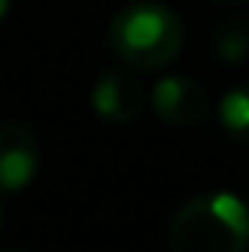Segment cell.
<instances>
[{
  "mask_svg": "<svg viewBox=\"0 0 249 252\" xmlns=\"http://www.w3.org/2000/svg\"><path fill=\"white\" fill-rule=\"evenodd\" d=\"M173 252H249V208L230 191L195 195L169 220Z\"/></svg>",
  "mask_w": 249,
  "mask_h": 252,
  "instance_id": "cell-1",
  "label": "cell"
},
{
  "mask_svg": "<svg viewBox=\"0 0 249 252\" xmlns=\"http://www.w3.org/2000/svg\"><path fill=\"white\" fill-rule=\"evenodd\" d=\"M182 19L154 0L128 3L109 19V48L134 70H160L182 51Z\"/></svg>",
  "mask_w": 249,
  "mask_h": 252,
  "instance_id": "cell-2",
  "label": "cell"
},
{
  "mask_svg": "<svg viewBox=\"0 0 249 252\" xmlns=\"http://www.w3.org/2000/svg\"><path fill=\"white\" fill-rule=\"evenodd\" d=\"M42 166V147L29 125L0 122V191H19Z\"/></svg>",
  "mask_w": 249,
  "mask_h": 252,
  "instance_id": "cell-3",
  "label": "cell"
},
{
  "mask_svg": "<svg viewBox=\"0 0 249 252\" xmlns=\"http://www.w3.org/2000/svg\"><path fill=\"white\" fill-rule=\"evenodd\" d=\"M150 105L166 125H198L208 115V90L192 77H163L150 93Z\"/></svg>",
  "mask_w": 249,
  "mask_h": 252,
  "instance_id": "cell-4",
  "label": "cell"
},
{
  "mask_svg": "<svg viewBox=\"0 0 249 252\" xmlns=\"http://www.w3.org/2000/svg\"><path fill=\"white\" fill-rule=\"evenodd\" d=\"M93 112L112 125H128L144 109V86L128 70H106L90 93Z\"/></svg>",
  "mask_w": 249,
  "mask_h": 252,
  "instance_id": "cell-5",
  "label": "cell"
},
{
  "mask_svg": "<svg viewBox=\"0 0 249 252\" xmlns=\"http://www.w3.org/2000/svg\"><path fill=\"white\" fill-rule=\"evenodd\" d=\"M211 51L220 61H230V64L249 58V19L233 16L227 23H220L211 35Z\"/></svg>",
  "mask_w": 249,
  "mask_h": 252,
  "instance_id": "cell-6",
  "label": "cell"
},
{
  "mask_svg": "<svg viewBox=\"0 0 249 252\" xmlns=\"http://www.w3.org/2000/svg\"><path fill=\"white\" fill-rule=\"evenodd\" d=\"M220 125L233 141L249 147V83H240L220 99Z\"/></svg>",
  "mask_w": 249,
  "mask_h": 252,
  "instance_id": "cell-7",
  "label": "cell"
},
{
  "mask_svg": "<svg viewBox=\"0 0 249 252\" xmlns=\"http://www.w3.org/2000/svg\"><path fill=\"white\" fill-rule=\"evenodd\" d=\"M6 10H10V0H0V19L6 16Z\"/></svg>",
  "mask_w": 249,
  "mask_h": 252,
  "instance_id": "cell-8",
  "label": "cell"
},
{
  "mask_svg": "<svg viewBox=\"0 0 249 252\" xmlns=\"http://www.w3.org/2000/svg\"><path fill=\"white\" fill-rule=\"evenodd\" d=\"M0 227H3V204H0Z\"/></svg>",
  "mask_w": 249,
  "mask_h": 252,
  "instance_id": "cell-9",
  "label": "cell"
},
{
  "mask_svg": "<svg viewBox=\"0 0 249 252\" xmlns=\"http://www.w3.org/2000/svg\"><path fill=\"white\" fill-rule=\"evenodd\" d=\"M0 252H26V249H0Z\"/></svg>",
  "mask_w": 249,
  "mask_h": 252,
  "instance_id": "cell-10",
  "label": "cell"
},
{
  "mask_svg": "<svg viewBox=\"0 0 249 252\" xmlns=\"http://www.w3.org/2000/svg\"><path fill=\"white\" fill-rule=\"evenodd\" d=\"M220 3H227V0H220Z\"/></svg>",
  "mask_w": 249,
  "mask_h": 252,
  "instance_id": "cell-11",
  "label": "cell"
}]
</instances>
